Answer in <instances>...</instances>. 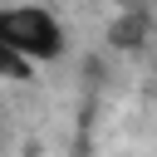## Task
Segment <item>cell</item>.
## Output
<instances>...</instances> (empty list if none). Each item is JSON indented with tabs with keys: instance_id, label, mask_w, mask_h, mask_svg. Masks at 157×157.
<instances>
[{
	"instance_id": "obj_1",
	"label": "cell",
	"mask_w": 157,
	"mask_h": 157,
	"mask_svg": "<svg viewBox=\"0 0 157 157\" xmlns=\"http://www.w3.org/2000/svg\"><path fill=\"white\" fill-rule=\"evenodd\" d=\"M0 44L44 69V64H59L69 54V29L39 0H5L0 5Z\"/></svg>"
},
{
	"instance_id": "obj_2",
	"label": "cell",
	"mask_w": 157,
	"mask_h": 157,
	"mask_svg": "<svg viewBox=\"0 0 157 157\" xmlns=\"http://www.w3.org/2000/svg\"><path fill=\"white\" fill-rule=\"evenodd\" d=\"M34 74H39V64H29L25 54L0 44V83H34Z\"/></svg>"
}]
</instances>
